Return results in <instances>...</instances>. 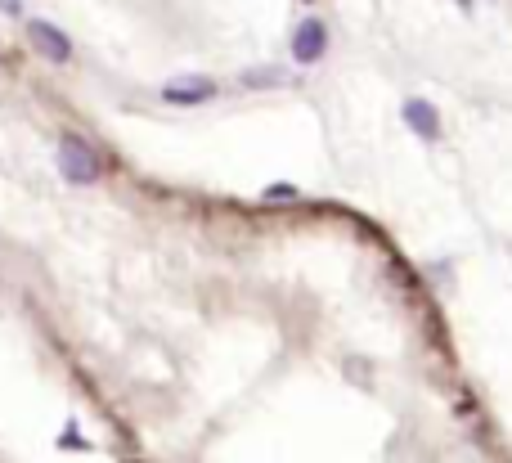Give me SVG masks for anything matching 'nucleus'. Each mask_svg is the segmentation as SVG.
<instances>
[{
	"label": "nucleus",
	"mask_w": 512,
	"mask_h": 463,
	"mask_svg": "<svg viewBox=\"0 0 512 463\" xmlns=\"http://www.w3.org/2000/svg\"><path fill=\"white\" fill-rule=\"evenodd\" d=\"M59 176L68 185H95L104 176V158L90 149L81 135H63L59 140Z\"/></svg>",
	"instance_id": "1"
},
{
	"label": "nucleus",
	"mask_w": 512,
	"mask_h": 463,
	"mask_svg": "<svg viewBox=\"0 0 512 463\" xmlns=\"http://www.w3.org/2000/svg\"><path fill=\"white\" fill-rule=\"evenodd\" d=\"M324 50H328V27H324V18H301L297 23V32H292V59L301 63V68H310V63H319L324 59Z\"/></svg>",
	"instance_id": "2"
},
{
	"label": "nucleus",
	"mask_w": 512,
	"mask_h": 463,
	"mask_svg": "<svg viewBox=\"0 0 512 463\" xmlns=\"http://www.w3.org/2000/svg\"><path fill=\"white\" fill-rule=\"evenodd\" d=\"M400 117H405V126L418 135V140H427V144L441 140V108H436L432 99L409 95V99H405V108H400Z\"/></svg>",
	"instance_id": "3"
},
{
	"label": "nucleus",
	"mask_w": 512,
	"mask_h": 463,
	"mask_svg": "<svg viewBox=\"0 0 512 463\" xmlns=\"http://www.w3.org/2000/svg\"><path fill=\"white\" fill-rule=\"evenodd\" d=\"M27 36H32V45H36V50H41L50 63H68V59H72V41H68V32H59V27L45 23V18H32Z\"/></svg>",
	"instance_id": "4"
},
{
	"label": "nucleus",
	"mask_w": 512,
	"mask_h": 463,
	"mask_svg": "<svg viewBox=\"0 0 512 463\" xmlns=\"http://www.w3.org/2000/svg\"><path fill=\"white\" fill-rule=\"evenodd\" d=\"M162 99H167V104H180V108L207 104V99H216V81H212V77H180V81H167V86H162Z\"/></svg>",
	"instance_id": "5"
},
{
	"label": "nucleus",
	"mask_w": 512,
	"mask_h": 463,
	"mask_svg": "<svg viewBox=\"0 0 512 463\" xmlns=\"http://www.w3.org/2000/svg\"><path fill=\"white\" fill-rule=\"evenodd\" d=\"M279 81H288V72H283V68H270V63H265V68H248V72H243V86H248V90L279 86Z\"/></svg>",
	"instance_id": "6"
},
{
	"label": "nucleus",
	"mask_w": 512,
	"mask_h": 463,
	"mask_svg": "<svg viewBox=\"0 0 512 463\" xmlns=\"http://www.w3.org/2000/svg\"><path fill=\"white\" fill-rule=\"evenodd\" d=\"M265 198H270V203H292V198H297V189H292V185H270V189H265Z\"/></svg>",
	"instance_id": "7"
},
{
	"label": "nucleus",
	"mask_w": 512,
	"mask_h": 463,
	"mask_svg": "<svg viewBox=\"0 0 512 463\" xmlns=\"http://www.w3.org/2000/svg\"><path fill=\"white\" fill-rule=\"evenodd\" d=\"M59 446H63V450H68V446H72V450H86V441L77 437V428H68V432L59 437Z\"/></svg>",
	"instance_id": "8"
},
{
	"label": "nucleus",
	"mask_w": 512,
	"mask_h": 463,
	"mask_svg": "<svg viewBox=\"0 0 512 463\" xmlns=\"http://www.w3.org/2000/svg\"><path fill=\"white\" fill-rule=\"evenodd\" d=\"M0 9H5L9 18H18V14H23V0H0Z\"/></svg>",
	"instance_id": "9"
},
{
	"label": "nucleus",
	"mask_w": 512,
	"mask_h": 463,
	"mask_svg": "<svg viewBox=\"0 0 512 463\" xmlns=\"http://www.w3.org/2000/svg\"><path fill=\"white\" fill-rule=\"evenodd\" d=\"M463 5H468V0H463Z\"/></svg>",
	"instance_id": "10"
},
{
	"label": "nucleus",
	"mask_w": 512,
	"mask_h": 463,
	"mask_svg": "<svg viewBox=\"0 0 512 463\" xmlns=\"http://www.w3.org/2000/svg\"><path fill=\"white\" fill-rule=\"evenodd\" d=\"M306 5H310V0H306Z\"/></svg>",
	"instance_id": "11"
}]
</instances>
